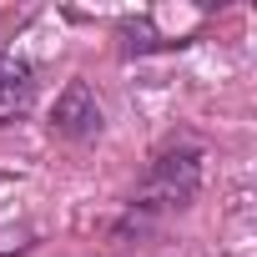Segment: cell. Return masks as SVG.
Returning <instances> with one entry per match:
<instances>
[{"mask_svg": "<svg viewBox=\"0 0 257 257\" xmlns=\"http://www.w3.org/2000/svg\"><path fill=\"white\" fill-rule=\"evenodd\" d=\"M202 187V157L197 152H167L152 162L142 192H137V207H187Z\"/></svg>", "mask_w": 257, "mask_h": 257, "instance_id": "cell-1", "label": "cell"}, {"mask_svg": "<svg viewBox=\"0 0 257 257\" xmlns=\"http://www.w3.org/2000/svg\"><path fill=\"white\" fill-rule=\"evenodd\" d=\"M51 126L61 137H76V142H86V137H96L101 132V101H96V91L76 76V81H66V91L56 96V111H51Z\"/></svg>", "mask_w": 257, "mask_h": 257, "instance_id": "cell-2", "label": "cell"}, {"mask_svg": "<svg viewBox=\"0 0 257 257\" xmlns=\"http://www.w3.org/2000/svg\"><path fill=\"white\" fill-rule=\"evenodd\" d=\"M31 101H36V71H31V61L0 51V126L16 121Z\"/></svg>", "mask_w": 257, "mask_h": 257, "instance_id": "cell-3", "label": "cell"}]
</instances>
